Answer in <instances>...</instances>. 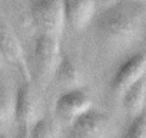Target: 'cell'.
I'll return each instance as SVG.
<instances>
[{
	"instance_id": "obj_1",
	"label": "cell",
	"mask_w": 146,
	"mask_h": 138,
	"mask_svg": "<svg viewBox=\"0 0 146 138\" xmlns=\"http://www.w3.org/2000/svg\"><path fill=\"white\" fill-rule=\"evenodd\" d=\"M146 3L140 0H112L95 20L100 42L112 49L127 48L143 32Z\"/></svg>"
},
{
	"instance_id": "obj_2",
	"label": "cell",
	"mask_w": 146,
	"mask_h": 138,
	"mask_svg": "<svg viewBox=\"0 0 146 138\" xmlns=\"http://www.w3.org/2000/svg\"><path fill=\"white\" fill-rule=\"evenodd\" d=\"M59 38L37 32L33 40V74L40 86H46L54 78V72L60 62Z\"/></svg>"
},
{
	"instance_id": "obj_3",
	"label": "cell",
	"mask_w": 146,
	"mask_h": 138,
	"mask_svg": "<svg viewBox=\"0 0 146 138\" xmlns=\"http://www.w3.org/2000/svg\"><path fill=\"white\" fill-rule=\"evenodd\" d=\"M29 15L37 32L60 38L66 23L62 0H30Z\"/></svg>"
},
{
	"instance_id": "obj_4",
	"label": "cell",
	"mask_w": 146,
	"mask_h": 138,
	"mask_svg": "<svg viewBox=\"0 0 146 138\" xmlns=\"http://www.w3.org/2000/svg\"><path fill=\"white\" fill-rule=\"evenodd\" d=\"M39 114L37 98L30 86V81H25L16 89V102H15V125L17 127L19 137H29L30 129Z\"/></svg>"
},
{
	"instance_id": "obj_5",
	"label": "cell",
	"mask_w": 146,
	"mask_h": 138,
	"mask_svg": "<svg viewBox=\"0 0 146 138\" xmlns=\"http://www.w3.org/2000/svg\"><path fill=\"white\" fill-rule=\"evenodd\" d=\"M0 52H2L5 60L19 69V72L23 75L25 81L32 79V72L29 69L22 43L10 26V23L0 15Z\"/></svg>"
},
{
	"instance_id": "obj_6",
	"label": "cell",
	"mask_w": 146,
	"mask_h": 138,
	"mask_svg": "<svg viewBox=\"0 0 146 138\" xmlns=\"http://www.w3.org/2000/svg\"><path fill=\"white\" fill-rule=\"evenodd\" d=\"M143 75H146V52L140 50L130 55L116 68L110 81V88L115 95L122 96V94Z\"/></svg>"
},
{
	"instance_id": "obj_7",
	"label": "cell",
	"mask_w": 146,
	"mask_h": 138,
	"mask_svg": "<svg viewBox=\"0 0 146 138\" xmlns=\"http://www.w3.org/2000/svg\"><path fill=\"white\" fill-rule=\"evenodd\" d=\"M109 118L105 112L90 107L70 121V137L95 138L106 135Z\"/></svg>"
},
{
	"instance_id": "obj_8",
	"label": "cell",
	"mask_w": 146,
	"mask_h": 138,
	"mask_svg": "<svg viewBox=\"0 0 146 138\" xmlns=\"http://www.w3.org/2000/svg\"><path fill=\"white\" fill-rule=\"evenodd\" d=\"M90 107H92V98L79 86V88L66 89L57 98L54 104V112L57 117L66 121H72L73 118H76L79 114H82Z\"/></svg>"
},
{
	"instance_id": "obj_9",
	"label": "cell",
	"mask_w": 146,
	"mask_h": 138,
	"mask_svg": "<svg viewBox=\"0 0 146 138\" xmlns=\"http://www.w3.org/2000/svg\"><path fill=\"white\" fill-rule=\"evenodd\" d=\"M64 22L75 30L85 29L96 13L95 0H62Z\"/></svg>"
},
{
	"instance_id": "obj_10",
	"label": "cell",
	"mask_w": 146,
	"mask_h": 138,
	"mask_svg": "<svg viewBox=\"0 0 146 138\" xmlns=\"http://www.w3.org/2000/svg\"><path fill=\"white\" fill-rule=\"evenodd\" d=\"M54 79L66 89L79 88L83 84V74L78 62L72 56H62L54 72Z\"/></svg>"
},
{
	"instance_id": "obj_11",
	"label": "cell",
	"mask_w": 146,
	"mask_h": 138,
	"mask_svg": "<svg viewBox=\"0 0 146 138\" xmlns=\"http://www.w3.org/2000/svg\"><path fill=\"white\" fill-rule=\"evenodd\" d=\"M122 102L125 111L135 117L142 109H145L146 102V75L139 78L135 84H132L123 94H122Z\"/></svg>"
},
{
	"instance_id": "obj_12",
	"label": "cell",
	"mask_w": 146,
	"mask_h": 138,
	"mask_svg": "<svg viewBox=\"0 0 146 138\" xmlns=\"http://www.w3.org/2000/svg\"><path fill=\"white\" fill-rule=\"evenodd\" d=\"M15 102H16V92L0 84V135L6 134L15 124Z\"/></svg>"
},
{
	"instance_id": "obj_13",
	"label": "cell",
	"mask_w": 146,
	"mask_h": 138,
	"mask_svg": "<svg viewBox=\"0 0 146 138\" xmlns=\"http://www.w3.org/2000/svg\"><path fill=\"white\" fill-rule=\"evenodd\" d=\"M62 134L60 131V124L57 119L50 118V117H40L36 119L30 129V135L33 138H54Z\"/></svg>"
},
{
	"instance_id": "obj_14",
	"label": "cell",
	"mask_w": 146,
	"mask_h": 138,
	"mask_svg": "<svg viewBox=\"0 0 146 138\" xmlns=\"http://www.w3.org/2000/svg\"><path fill=\"white\" fill-rule=\"evenodd\" d=\"M125 135L127 138H146V108L142 109L137 115L132 117Z\"/></svg>"
},
{
	"instance_id": "obj_15",
	"label": "cell",
	"mask_w": 146,
	"mask_h": 138,
	"mask_svg": "<svg viewBox=\"0 0 146 138\" xmlns=\"http://www.w3.org/2000/svg\"><path fill=\"white\" fill-rule=\"evenodd\" d=\"M5 58H3V55H2V52H0V69H2L3 66H5Z\"/></svg>"
},
{
	"instance_id": "obj_16",
	"label": "cell",
	"mask_w": 146,
	"mask_h": 138,
	"mask_svg": "<svg viewBox=\"0 0 146 138\" xmlns=\"http://www.w3.org/2000/svg\"><path fill=\"white\" fill-rule=\"evenodd\" d=\"M143 50L146 52V29L143 30Z\"/></svg>"
}]
</instances>
